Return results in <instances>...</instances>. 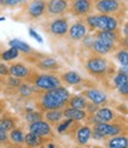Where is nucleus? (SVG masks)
Masks as SVG:
<instances>
[{
	"mask_svg": "<svg viewBox=\"0 0 128 148\" xmlns=\"http://www.w3.org/2000/svg\"><path fill=\"white\" fill-rule=\"evenodd\" d=\"M11 142H10V137H8V133L4 132L3 129H0V147H7L10 146Z\"/></svg>",
	"mask_w": 128,
	"mask_h": 148,
	"instance_id": "36",
	"label": "nucleus"
},
{
	"mask_svg": "<svg viewBox=\"0 0 128 148\" xmlns=\"http://www.w3.org/2000/svg\"><path fill=\"white\" fill-rule=\"evenodd\" d=\"M76 121H72V119H70V118H65L63 121L59 122V123H57L56 124V130H57V133L58 134H64V133H67L69 129L74 125V123H75Z\"/></svg>",
	"mask_w": 128,
	"mask_h": 148,
	"instance_id": "31",
	"label": "nucleus"
},
{
	"mask_svg": "<svg viewBox=\"0 0 128 148\" xmlns=\"http://www.w3.org/2000/svg\"><path fill=\"white\" fill-rule=\"evenodd\" d=\"M30 35H31L32 37H34V38H36V40H37L38 42H43V40H42V37H40V36H39V35H38L37 32H36V31H34L33 29H30Z\"/></svg>",
	"mask_w": 128,
	"mask_h": 148,
	"instance_id": "40",
	"label": "nucleus"
},
{
	"mask_svg": "<svg viewBox=\"0 0 128 148\" xmlns=\"http://www.w3.org/2000/svg\"><path fill=\"white\" fill-rule=\"evenodd\" d=\"M59 79L62 82L69 86H77L81 82H83V78L81 77V74L75 71H68L65 73H63Z\"/></svg>",
	"mask_w": 128,
	"mask_h": 148,
	"instance_id": "22",
	"label": "nucleus"
},
{
	"mask_svg": "<svg viewBox=\"0 0 128 148\" xmlns=\"http://www.w3.org/2000/svg\"><path fill=\"white\" fill-rule=\"evenodd\" d=\"M45 8H46V1L45 0H32L27 5L26 12L31 19H38V18L45 14Z\"/></svg>",
	"mask_w": 128,
	"mask_h": 148,
	"instance_id": "12",
	"label": "nucleus"
},
{
	"mask_svg": "<svg viewBox=\"0 0 128 148\" xmlns=\"http://www.w3.org/2000/svg\"><path fill=\"white\" fill-rule=\"evenodd\" d=\"M5 110H6V103H5V100L0 99V116H1V114L4 112Z\"/></svg>",
	"mask_w": 128,
	"mask_h": 148,
	"instance_id": "41",
	"label": "nucleus"
},
{
	"mask_svg": "<svg viewBox=\"0 0 128 148\" xmlns=\"http://www.w3.org/2000/svg\"><path fill=\"white\" fill-rule=\"evenodd\" d=\"M68 10L75 17H86L93 11V0H72Z\"/></svg>",
	"mask_w": 128,
	"mask_h": 148,
	"instance_id": "8",
	"label": "nucleus"
},
{
	"mask_svg": "<svg viewBox=\"0 0 128 148\" xmlns=\"http://www.w3.org/2000/svg\"><path fill=\"white\" fill-rule=\"evenodd\" d=\"M8 72H10V75L18 78L20 80H25L30 75V73L32 71L30 67H27L23 62H14L11 64V66H8Z\"/></svg>",
	"mask_w": 128,
	"mask_h": 148,
	"instance_id": "16",
	"label": "nucleus"
},
{
	"mask_svg": "<svg viewBox=\"0 0 128 148\" xmlns=\"http://www.w3.org/2000/svg\"><path fill=\"white\" fill-rule=\"evenodd\" d=\"M0 148H3V147H0Z\"/></svg>",
	"mask_w": 128,
	"mask_h": 148,
	"instance_id": "46",
	"label": "nucleus"
},
{
	"mask_svg": "<svg viewBox=\"0 0 128 148\" xmlns=\"http://www.w3.org/2000/svg\"><path fill=\"white\" fill-rule=\"evenodd\" d=\"M25 119L29 123L36 122V121H40L43 119V112L42 111H34V110H29L25 114Z\"/></svg>",
	"mask_w": 128,
	"mask_h": 148,
	"instance_id": "33",
	"label": "nucleus"
},
{
	"mask_svg": "<svg viewBox=\"0 0 128 148\" xmlns=\"http://www.w3.org/2000/svg\"><path fill=\"white\" fill-rule=\"evenodd\" d=\"M86 25L91 32L96 30L113 31L119 29V21L113 14H88L86 16Z\"/></svg>",
	"mask_w": 128,
	"mask_h": 148,
	"instance_id": "2",
	"label": "nucleus"
},
{
	"mask_svg": "<svg viewBox=\"0 0 128 148\" xmlns=\"http://www.w3.org/2000/svg\"><path fill=\"white\" fill-rule=\"evenodd\" d=\"M0 1H3V0H0Z\"/></svg>",
	"mask_w": 128,
	"mask_h": 148,
	"instance_id": "45",
	"label": "nucleus"
},
{
	"mask_svg": "<svg viewBox=\"0 0 128 148\" xmlns=\"http://www.w3.org/2000/svg\"><path fill=\"white\" fill-rule=\"evenodd\" d=\"M88 99L82 96V95H75V96H70V98L68 99L67 106L74 108V109H79V110H86L87 105H88Z\"/></svg>",
	"mask_w": 128,
	"mask_h": 148,
	"instance_id": "26",
	"label": "nucleus"
},
{
	"mask_svg": "<svg viewBox=\"0 0 128 148\" xmlns=\"http://www.w3.org/2000/svg\"><path fill=\"white\" fill-rule=\"evenodd\" d=\"M126 82H128V74H127V72L120 69L116 73V75L114 77V85L117 88V87H120L121 85L126 84Z\"/></svg>",
	"mask_w": 128,
	"mask_h": 148,
	"instance_id": "32",
	"label": "nucleus"
},
{
	"mask_svg": "<svg viewBox=\"0 0 128 148\" xmlns=\"http://www.w3.org/2000/svg\"><path fill=\"white\" fill-rule=\"evenodd\" d=\"M94 36L96 40L103 41L106 43L116 45L117 42L121 41V32L120 29H116L113 31H101V30H96L94 31Z\"/></svg>",
	"mask_w": 128,
	"mask_h": 148,
	"instance_id": "13",
	"label": "nucleus"
},
{
	"mask_svg": "<svg viewBox=\"0 0 128 148\" xmlns=\"http://www.w3.org/2000/svg\"><path fill=\"white\" fill-rule=\"evenodd\" d=\"M18 56H19V51H18L15 48H12V47L0 55V58H1L4 61H12V60L17 59Z\"/></svg>",
	"mask_w": 128,
	"mask_h": 148,
	"instance_id": "34",
	"label": "nucleus"
},
{
	"mask_svg": "<svg viewBox=\"0 0 128 148\" xmlns=\"http://www.w3.org/2000/svg\"><path fill=\"white\" fill-rule=\"evenodd\" d=\"M117 118L116 112L113 109H109L106 106L98 108L94 114L88 115L86 119H88V123L91 124H97V123H107V122H113Z\"/></svg>",
	"mask_w": 128,
	"mask_h": 148,
	"instance_id": "7",
	"label": "nucleus"
},
{
	"mask_svg": "<svg viewBox=\"0 0 128 148\" xmlns=\"http://www.w3.org/2000/svg\"><path fill=\"white\" fill-rule=\"evenodd\" d=\"M17 90H18V92H19L20 97H23V98H29V97L33 96L34 93H38V90L32 84H30V82H27V81L22 82L20 86L18 87Z\"/></svg>",
	"mask_w": 128,
	"mask_h": 148,
	"instance_id": "29",
	"label": "nucleus"
},
{
	"mask_svg": "<svg viewBox=\"0 0 128 148\" xmlns=\"http://www.w3.org/2000/svg\"><path fill=\"white\" fill-rule=\"evenodd\" d=\"M69 30V19L67 17H58L49 24V32L53 36L63 37L68 34Z\"/></svg>",
	"mask_w": 128,
	"mask_h": 148,
	"instance_id": "9",
	"label": "nucleus"
},
{
	"mask_svg": "<svg viewBox=\"0 0 128 148\" xmlns=\"http://www.w3.org/2000/svg\"><path fill=\"white\" fill-rule=\"evenodd\" d=\"M69 8V1L68 0H48L46 1V8L45 13L49 16H62L64 14Z\"/></svg>",
	"mask_w": 128,
	"mask_h": 148,
	"instance_id": "10",
	"label": "nucleus"
},
{
	"mask_svg": "<svg viewBox=\"0 0 128 148\" xmlns=\"http://www.w3.org/2000/svg\"><path fill=\"white\" fill-rule=\"evenodd\" d=\"M29 132L34 133V134L42 136V137H49V138L53 137V132H52L51 125L46 121H44V119H40V121H36V122L30 123Z\"/></svg>",
	"mask_w": 128,
	"mask_h": 148,
	"instance_id": "11",
	"label": "nucleus"
},
{
	"mask_svg": "<svg viewBox=\"0 0 128 148\" xmlns=\"http://www.w3.org/2000/svg\"><path fill=\"white\" fill-rule=\"evenodd\" d=\"M93 148H104V147H101V146H94Z\"/></svg>",
	"mask_w": 128,
	"mask_h": 148,
	"instance_id": "43",
	"label": "nucleus"
},
{
	"mask_svg": "<svg viewBox=\"0 0 128 148\" xmlns=\"http://www.w3.org/2000/svg\"><path fill=\"white\" fill-rule=\"evenodd\" d=\"M27 82L32 84L37 90L40 91H49L52 88H56L63 85L59 77L55 75V74L49 73H33L31 72L30 75L25 79Z\"/></svg>",
	"mask_w": 128,
	"mask_h": 148,
	"instance_id": "3",
	"label": "nucleus"
},
{
	"mask_svg": "<svg viewBox=\"0 0 128 148\" xmlns=\"http://www.w3.org/2000/svg\"><path fill=\"white\" fill-rule=\"evenodd\" d=\"M107 148H128V138L126 134L108 137L106 141Z\"/></svg>",
	"mask_w": 128,
	"mask_h": 148,
	"instance_id": "23",
	"label": "nucleus"
},
{
	"mask_svg": "<svg viewBox=\"0 0 128 148\" xmlns=\"http://www.w3.org/2000/svg\"><path fill=\"white\" fill-rule=\"evenodd\" d=\"M6 148H26V147H24L23 145H10V146H7Z\"/></svg>",
	"mask_w": 128,
	"mask_h": 148,
	"instance_id": "42",
	"label": "nucleus"
},
{
	"mask_svg": "<svg viewBox=\"0 0 128 148\" xmlns=\"http://www.w3.org/2000/svg\"><path fill=\"white\" fill-rule=\"evenodd\" d=\"M8 75H10V72H8V66H6L5 63L0 62V77L6 78Z\"/></svg>",
	"mask_w": 128,
	"mask_h": 148,
	"instance_id": "38",
	"label": "nucleus"
},
{
	"mask_svg": "<svg viewBox=\"0 0 128 148\" xmlns=\"http://www.w3.org/2000/svg\"><path fill=\"white\" fill-rule=\"evenodd\" d=\"M63 117L64 118H70L72 121H83L88 117V114L86 110H79V109H74L70 106H65L63 109Z\"/></svg>",
	"mask_w": 128,
	"mask_h": 148,
	"instance_id": "21",
	"label": "nucleus"
},
{
	"mask_svg": "<svg viewBox=\"0 0 128 148\" xmlns=\"http://www.w3.org/2000/svg\"><path fill=\"white\" fill-rule=\"evenodd\" d=\"M93 7L98 13L116 14L122 10L121 0H93Z\"/></svg>",
	"mask_w": 128,
	"mask_h": 148,
	"instance_id": "6",
	"label": "nucleus"
},
{
	"mask_svg": "<svg viewBox=\"0 0 128 148\" xmlns=\"http://www.w3.org/2000/svg\"><path fill=\"white\" fill-rule=\"evenodd\" d=\"M63 109L58 110H49L43 112V119L46 121L50 125H56L63 119Z\"/></svg>",
	"mask_w": 128,
	"mask_h": 148,
	"instance_id": "24",
	"label": "nucleus"
},
{
	"mask_svg": "<svg viewBox=\"0 0 128 148\" xmlns=\"http://www.w3.org/2000/svg\"><path fill=\"white\" fill-rule=\"evenodd\" d=\"M90 103L93 104H96V105H106L107 101H108V97L106 93H103L102 91L100 90H96V88H89V90H86L83 91V95Z\"/></svg>",
	"mask_w": 128,
	"mask_h": 148,
	"instance_id": "15",
	"label": "nucleus"
},
{
	"mask_svg": "<svg viewBox=\"0 0 128 148\" xmlns=\"http://www.w3.org/2000/svg\"><path fill=\"white\" fill-rule=\"evenodd\" d=\"M86 69L90 75L96 78H103L107 75L109 69L108 60L101 55H93L86 61Z\"/></svg>",
	"mask_w": 128,
	"mask_h": 148,
	"instance_id": "4",
	"label": "nucleus"
},
{
	"mask_svg": "<svg viewBox=\"0 0 128 148\" xmlns=\"http://www.w3.org/2000/svg\"><path fill=\"white\" fill-rule=\"evenodd\" d=\"M117 91H119V93H120L121 96L127 97V96H128V82H126V84L121 85L120 87H117Z\"/></svg>",
	"mask_w": 128,
	"mask_h": 148,
	"instance_id": "39",
	"label": "nucleus"
},
{
	"mask_svg": "<svg viewBox=\"0 0 128 148\" xmlns=\"http://www.w3.org/2000/svg\"><path fill=\"white\" fill-rule=\"evenodd\" d=\"M18 123H19L18 117L13 116L11 112H7L6 110L0 116V129H3L6 133H10L12 129L18 127Z\"/></svg>",
	"mask_w": 128,
	"mask_h": 148,
	"instance_id": "17",
	"label": "nucleus"
},
{
	"mask_svg": "<svg viewBox=\"0 0 128 148\" xmlns=\"http://www.w3.org/2000/svg\"><path fill=\"white\" fill-rule=\"evenodd\" d=\"M7 79H6V82H7V86L8 87H11V88H18L20 86V84H22V80L20 79H18V78H14V77H12V75H8V77H6Z\"/></svg>",
	"mask_w": 128,
	"mask_h": 148,
	"instance_id": "35",
	"label": "nucleus"
},
{
	"mask_svg": "<svg viewBox=\"0 0 128 148\" xmlns=\"http://www.w3.org/2000/svg\"><path fill=\"white\" fill-rule=\"evenodd\" d=\"M70 92L65 86H59L49 91H43L39 93V99L37 101V108L42 112L49 110H58L67 106L68 99L70 98Z\"/></svg>",
	"mask_w": 128,
	"mask_h": 148,
	"instance_id": "1",
	"label": "nucleus"
},
{
	"mask_svg": "<svg viewBox=\"0 0 128 148\" xmlns=\"http://www.w3.org/2000/svg\"><path fill=\"white\" fill-rule=\"evenodd\" d=\"M50 141H51V138H49V137H42L37 134L29 132L27 134H25L24 145L26 146V148H38Z\"/></svg>",
	"mask_w": 128,
	"mask_h": 148,
	"instance_id": "18",
	"label": "nucleus"
},
{
	"mask_svg": "<svg viewBox=\"0 0 128 148\" xmlns=\"http://www.w3.org/2000/svg\"><path fill=\"white\" fill-rule=\"evenodd\" d=\"M76 148H83V147H76Z\"/></svg>",
	"mask_w": 128,
	"mask_h": 148,
	"instance_id": "44",
	"label": "nucleus"
},
{
	"mask_svg": "<svg viewBox=\"0 0 128 148\" xmlns=\"http://www.w3.org/2000/svg\"><path fill=\"white\" fill-rule=\"evenodd\" d=\"M115 58L116 60L120 62L121 64V69L127 72V67H128V51L127 49H120L116 54H115Z\"/></svg>",
	"mask_w": 128,
	"mask_h": 148,
	"instance_id": "30",
	"label": "nucleus"
},
{
	"mask_svg": "<svg viewBox=\"0 0 128 148\" xmlns=\"http://www.w3.org/2000/svg\"><path fill=\"white\" fill-rule=\"evenodd\" d=\"M93 130L97 132L98 134H101L104 138L113 137L116 135H121L122 133H127V125L126 123L117 122V118L113 122H107V123H97L94 124V127L91 128Z\"/></svg>",
	"mask_w": 128,
	"mask_h": 148,
	"instance_id": "5",
	"label": "nucleus"
},
{
	"mask_svg": "<svg viewBox=\"0 0 128 148\" xmlns=\"http://www.w3.org/2000/svg\"><path fill=\"white\" fill-rule=\"evenodd\" d=\"M8 44L11 45L12 48H15L19 53H23V54H34V50L30 47L27 43L18 40V38H13L8 42Z\"/></svg>",
	"mask_w": 128,
	"mask_h": 148,
	"instance_id": "28",
	"label": "nucleus"
},
{
	"mask_svg": "<svg viewBox=\"0 0 128 148\" xmlns=\"http://www.w3.org/2000/svg\"><path fill=\"white\" fill-rule=\"evenodd\" d=\"M91 138V128L89 125H81L76 130V141L79 146H84Z\"/></svg>",
	"mask_w": 128,
	"mask_h": 148,
	"instance_id": "25",
	"label": "nucleus"
},
{
	"mask_svg": "<svg viewBox=\"0 0 128 148\" xmlns=\"http://www.w3.org/2000/svg\"><path fill=\"white\" fill-rule=\"evenodd\" d=\"M36 67L40 71H45V72H49V71H57L61 68V63L53 58L50 56H44L40 60H38L36 62Z\"/></svg>",
	"mask_w": 128,
	"mask_h": 148,
	"instance_id": "19",
	"label": "nucleus"
},
{
	"mask_svg": "<svg viewBox=\"0 0 128 148\" xmlns=\"http://www.w3.org/2000/svg\"><path fill=\"white\" fill-rule=\"evenodd\" d=\"M87 32H88V27H87L86 23H83V22L74 23L71 26H69V30H68L69 38L75 42L83 40L87 36Z\"/></svg>",
	"mask_w": 128,
	"mask_h": 148,
	"instance_id": "14",
	"label": "nucleus"
},
{
	"mask_svg": "<svg viewBox=\"0 0 128 148\" xmlns=\"http://www.w3.org/2000/svg\"><path fill=\"white\" fill-rule=\"evenodd\" d=\"M91 50H93L96 55H101V56H106V55L110 54L115 50V45L106 43L100 40H94L93 44H91Z\"/></svg>",
	"mask_w": 128,
	"mask_h": 148,
	"instance_id": "20",
	"label": "nucleus"
},
{
	"mask_svg": "<svg viewBox=\"0 0 128 148\" xmlns=\"http://www.w3.org/2000/svg\"><path fill=\"white\" fill-rule=\"evenodd\" d=\"M24 0H3V5L6 7H15L18 5H20Z\"/></svg>",
	"mask_w": 128,
	"mask_h": 148,
	"instance_id": "37",
	"label": "nucleus"
},
{
	"mask_svg": "<svg viewBox=\"0 0 128 148\" xmlns=\"http://www.w3.org/2000/svg\"><path fill=\"white\" fill-rule=\"evenodd\" d=\"M8 137H10L11 145H24V138H25V133L20 127H15L14 129L8 133Z\"/></svg>",
	"mask_w": 128,
	"mask_h": 148,
	"instance_id": "27",
	"label": "nucleus"
}]
</instances>
